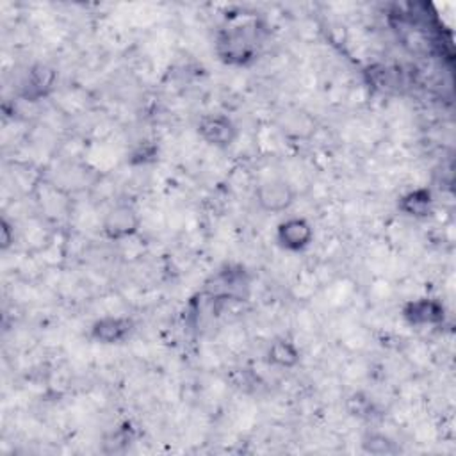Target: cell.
Segmentation results:
<instances>
[{
  "label": "cell",
  "instance_id": "15",
  "mask_svg": "<svg viewBox=\"0 0 456 456\" xmlns=\"http://www.w3.org/2000/svg\"><path fill=\"white\" fill-rule=\"evenodd\" d=\"M130 442H132V429H130L128 424H125L123 428H119V429H116V431L112 433L110 442H103V444H105V445H109V444L112 445V449H110L109 452H118L119 449L128 447Z\"/></svg>",
  "mask_w": 456,
  "mask_h": 456
},
{
  "label": "cell",
  "instance_id": "1",
  "mask_svg": "<svg viewBox=\"0 0 456 456\" xmlns=\"http://www.w3.org/2000/svg\"><path fill=\"white\" fill-rule=\"evenodd\" d=\"M216 50L226 66H249L258 59V25L246 21L221 30Z\"/></svg>",
  "mask_w": 456,
  "mask_h": 456
},
{
  "label": "cell",
  "instance_id": "14",
  "mask_svg": "<svg viewBox=\"0 0 456 456\" xmlns=\"http://www.w3.org/2000/svg\"><path fill=\"white\" fill-rule=\"evenodd\" d=\"M157 155H159V148L153 141H141L139 144H135L132 148V151L128 153L126 162H130V164H148V162L157 160Z\"/></svg>",
  "mask_w": 456,
  "mask_h": 456
},
{
  "label": "cell",
  "instance_id": "5",
  "mask_svg": "<svg viewBox=\"0 0 456 456\" xmlns=\"http://www.w3.org/2000/svg\"><path fill=\"white\" fill-rule=\"evenodd\" d=\"M276 244L289 253H301L314 242V226L306 217L292 216L278 223L274 232Z\"/></svg>",
  "mask_w": 456,
  "mask_h": 456
},
{
  "label": "cell",
  "instance_id": "8",
  "mask_svg": "<svg viewBox=\"0 0 456 456\" xmlns=\"http://www.w3.org/2000/svg\"><path fill=\"white\" fill-rule=\"evenodd\" d=\"M57 80V71L48 66V64H34L30 66V69L25 73L21 86H20V96L25 102H39L45 100L55 86Z\"/></svg>",
  "mask_w": 456,
  "mask_h": 456
},
{
  "label": "cell",
  "instance_id": "2",
  "mask_svg": "<svg viewBox=\"0 0 456 456\" xmlns=\"http://www.w3.org/2000/svg\"><path fill=\"white\" fill-rule=\"evenodd\" d=\"M141 214L134 203L119 201L105 210L102 217V233L109 240H125L134 237L141 228Z\"/></svg>",
  "mask_w": 456,
  "mask_h": 456
},
{
  "label": "cell",
  "instance_id": "13",
  "mask_svg": "<svg viewBox=\"0 0 456 456\" xmlns=\"http://www.w3.org/2000/svg\"><path fill=\"white\" fill-rule=\"evenodd\" d=\"M362 449L370 454H395L399 452V447L395 442H392L388 436L381 433H367L362 438Z\"/></svg>",
  "mask_w": 456,
  "mask_h": 456
},
{
  "label": "cell",
  "instance_id": "3",
  "mask_svg": "<svg viewBox=\"0 0 456 456\" xmlns=\"http://www.w3.org/2000/svg\"><path fill=\"white\" fill-rule=\"evenodd\" d=\"M297 198L296 187L285 178H267L255 187L253 200L265 214L287 212Z\"/></svg>",
  "mask_w": 456,
  "mask_h": 456
},
{
  "label": "cell",
  "instance_id": "7",
  "mask_svg": "<svg viewBox=\"0 0 456 456\" xmlns=\"http://www.w3.org/2000/svg\"><path fill=\"white\" fill-rule=\"evenodd\" d=\"M445 315H447V312H445L444 303L436 297H428V296L410 299L401 308L403 321L415 328L438 326L445 321Z\"/></svg>",
  "mask_w": 456,
  "mask_h": 456
},
{
  "label": "cell",
  "instance_id": "9",
  "mask_svg": "<svg viewBox=\"0 0 456 456\" xmlns=\"http://www.w3.org/2000/svg\"><path fill=\"white\" fill-rule=\"evenodd\" d=\"M433 192L428 187H415L404 192L397 201V210L413 219H424L433 212Z\"/></svg>",
  "mask_w": 456,
  "mask_h": 456
},
{
  "label": "cell",
  "instance_id": "11",
  "mask_svg": "<svg viewBox=\"0 0 456 456\" xmlns=\"http://www.w3.org/2000/svg\"><path fill=\"white\" fill-rule=\"evenodd\" d=\"M242 289H249V281L244 276V269H228L221 271L216 278V296L223 297H240L242 299Z\"/></svg>",
  "mask_w": 456,
  "mask_h": 456
},
{
  "label": "cell",
  "instance_id": "16",
  "mask_svg": "<svg viewBox=\"0 0 456 456\" xmlns=\"http://www.w3.org/2000/svg\"><path fill=\"white\" fill-rule=\"evenodd\" d=\"M0 232H2L0 233V248H2V251H7L14 242V230L5 217H2V221H0Z\"/></svg>",
  "mask_w": 456,
  "mask_h": 456
},
{
  "label": "cell",
  "instance_id": "10",
  "mask_svg": "<svg viewBox=\"0 0 456 456\" xmlns=\"http://www.w3.org/2000/svg\"><path fill=\"white\" fill-rule=\"evenodd\" d=\"M265 362L278 369H294L301 362V351L294 340L276 337L265 351Z\"/></svg>",
  "mask_w": 456,
  "mask_h": 456
},
{
  "label": "cell",
  "instance_id": "12",
  "mask_svg": "<svg viewBox=\"0 0 456 456\" xmlns=\"http://www.w3.org/2000/svg\"><path fill=\"white\" fill-rule=\"evenodd\" d=\"M346 411L353 419H370L374 415V401L363 392H353L346 399Z\"/></svg>",
  "mask_w": 456,
  "mask_h": 456
},
{
  "label": "cell",
  "instance_id": "6",
  "mask_svg": "<svg viewBox=\"0 0 456 456\" xmlns=\"http://www.w3.org/2000/svg\"><path fill=\"white\" fill-rule=\"evenodd\" d=\"M135 330V322L126 315H103L89 326V338L100 346H119Z\"/></svg>",
  "mask_w": 456,
  "mask_h": 456
},
{
  "label": "cell",
  "instance_id": "4",
  "mask_svg": "<svg viewBox=\"0 0 456 456\" xmlns=\"http://www.w3.org/2000/svg\"><path fill=\"white\" fill-rule=\"evenodd\" d=\"M196 132L205 144L217 150L230 148L239 137V128L235 121L230 116L219 114V112L203 114L198 119Z\"/></svg>",
  "mask_w": 456,
  "mask_h": 456
}]
</instances>
